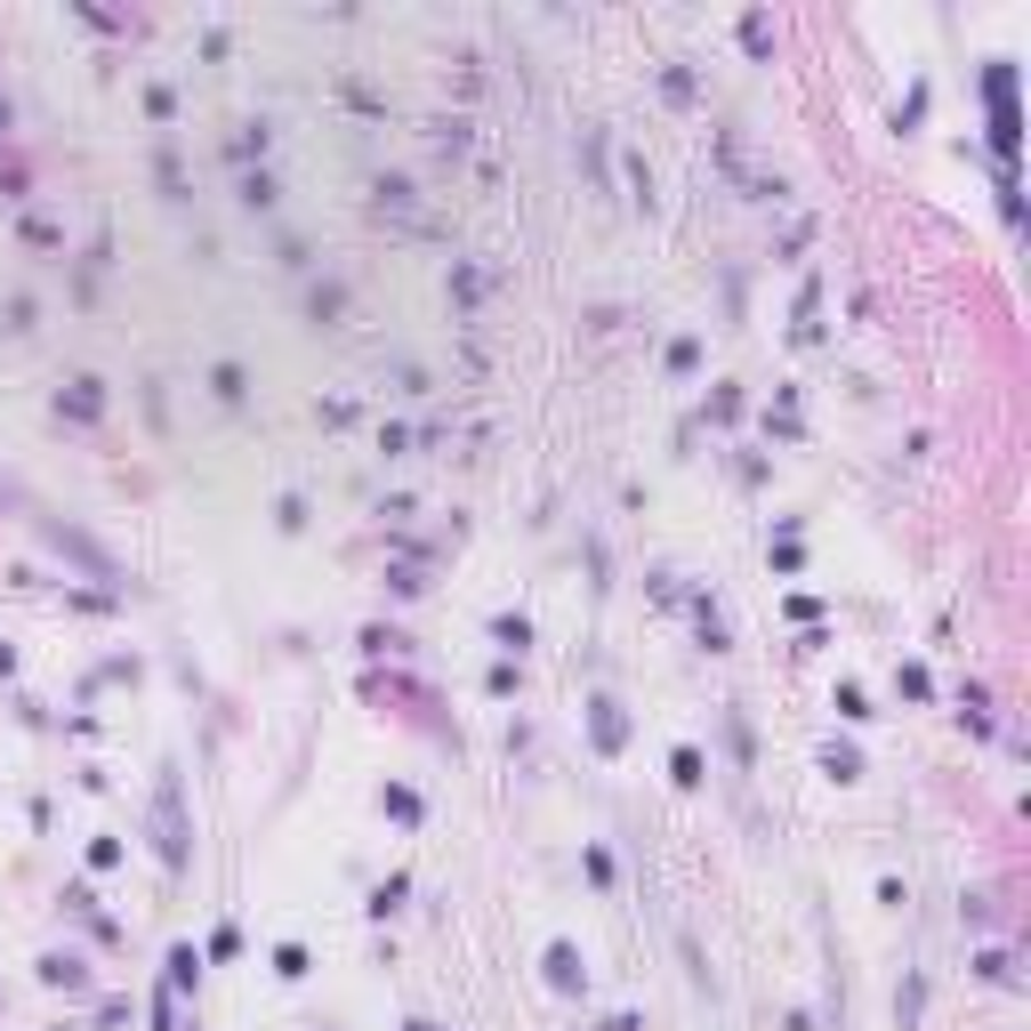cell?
Returning <instances> with one entry per match:
<instances>
[{"mask_svg": "<svg viewBox=\"0 0 1031 1031\" xmlns=\"http://www.w3.org/2000/svg\"><path fill=\"white\" fill-rule=\"evenodd\" d=\"M629 202H636V210H653V170L636 154H629Z\"/></svg>", "mask_w": 1031, "mask_h": 1031, "instance_id": "43", "label": "cell"}, {"mask_svg": "<svg viewBox=\"0 0 1031 1031\" xmlns=\"http://www.w3.org/2000/svg\"><path fill=\"white\" fill-rule=\"evenodd\" d=\"M830 709L847 717V726H871V717H878V709H871V693H862V686H838V693H830Z\"/></svg>", "mask_w": 1031, "mask_h": 1031, "instance_id": "31", "label": "cell"}, {"mask_svg": "<svg viewBox=\"0 0 1031 1031\" xmlns=\"http://www.w3.org/2000/svg\"><path fill=\"white\" fill-rule=\"evenodd\" d=\"M275 524L282 532H306V500H299V492H282V500H275Z\"/></svg>", "mask_w": 1031, "mask_h": 1031, "instance_id": "46", "label": "cell"}, {"mask_svg": "<svg viewBox=\"0 0 1031 1031\" xmlns=\"http://www.w3.org/2000/svg\"><path fill=\"white\" fill-rule=\"evenodd\" d=\"M774 572H806V548H798V532H781V541H774Z\"/></svg>", "mask_w": 1031, "mask_h": 1031, "instance_id": "42", "label": "cell"}, {"mask_svg": "<svg viewBox=\"0 0 1031 1031\" xmlns=\"http://www.w3.org/2000/svg\"><path fill=\"white\" fill-rule=\"evenodd\" d=\"M709 420H717V427H733V420H741V387H733V379H717V387H709Z\"/></svg>", "mask_w": 1031, "mask_h": 1031, "instance_id": "34", "label": "cell"}, {"mask_svg": "<svg viewBox=\"0 0 1031 1031\" xmlns=\"http://www.w3.org/2000/svg\"><path fill=\"white\" fill-rule=\"evenodd\" d=\"M492 645H500L508 662H524V645H532V621H524V612H492Z\"/></svg>", "mask_w": 1031, "mask_h": 1031, "instance_id": "17", "label": "cell"}, {"mask_svg": "<svg viewBox=\"0 0 1031 1031\" xmlns=\"http://www.w3.org/2000/svg\"><path fill=\"white\" fill-rule=\"evenodd\" d=\"M451 306H460V315L484 306V266L476 258H451Z\"/></svg>", "mask_w": 1031, "mask_h": 1031, "instance_id": "16", "label": "cell"}, {"mask_svg": "<svg viewBox=\"0 0 1031 1031\" xmlns=\"http://www.w3.org/2000/svg\"><path fill=\"white\" fill-rule=\"evenodd\" d=\"M89 871H121V838H89Z\"/></svg>", "mask_w": 1031, "mask_h": 1031, "instance_id": "48", "label": "cell"}, {"mask_svg": "<svg viewBox=\"0 0 1031 1031\" xmlns=\"http://www.w3.org/2000/svg\"><path fill=\"white\" fill-rule=\"evenodd\" d=\"M9 669H16V653H9V645H0V677H9Z\"/></svg>", "mask_w": 1031, "mask_h": 1031, "instance_id": "54", "label": "cell"}, {"mask_svg": "<svg viewBox=\"0 0 1031 1031\" xmlns=\"http://www.w3.org/2000/svg\"><path fill=\"white\" fill-rule=\"evenodd\" d=\"M662 97H669V106H693V97H701V81H693L686 57H669V65H662Z\"/></svg>", "mask_w": 1031, "mask_h": 1031, "instance_id": "25", "label": "cell"}, {"mask_svg": "<svg viewBox=\"0 0 1031 1031\" xmlns=\"http://www.w3.org/2000/svg\"><path fill=\"white\" fill-rule=\"evenodd\" d=\"M975 975L992 983V992H1016V951H1007V943H992V951H975Z\"/></svg>", "mask_w": 1031, "mask_h": 1031, "instance_id": "19", "label": "cell"}, {"mask_svg": "<svg viewBox=\"0 0 1031 1031\" xmlns=\"http://www.w3.org/2000/svg\"><path fill=\"white\" fill-rule=\"evenodd\" d=\"M581 161H589V178L605 185V130H589V137H581Z\"/></svg>", "mask_w": 1031, "mask_h": 1031, "instance_id": "47", "label": "cell"}, {"mask_svg": "<svg viewBox=\"0 0 1031 1031\" xmlns=\"http://www.w3.org/2000/svg\"><path fill=\"white\" fill-rule=\"evenodd\" d=\"M154 854H161L170 878H185V862H194V814H185L178 757H161V774H154Z\"/></svg>", "mask_w": 1031, "mask_h": 1031, "instance_id": "1", "label": "cell"}, {"mask_svg": "<svg viewBox=\"0 0 1031 1031\" xmlns=\"http://www.w3.org/2000/svg\"><path fill=\"white\" fill-rule=\"evenodd\" d=\"M541 983L556 999H589V959H581V943L572 935H556L548 951H541Z\"/></svg>", "mask_w": 1031, "mask_h": 1031, "instance_id": "3", "label": "cell"}, {"mask_svg": "<svg viewBox=\"0 0 1031 1031\" xmlns=\"http://www.w3.org/2000/svg\"><path fill=\"white\" fill-rule=\"evenodd\" d=\"M266 154H275V121H234L226 161H234V170H266Z\"/></svg>", "mask_w": 1031, "mask_h": 1031, "instance_id": "7", "label": "cell"}, {"mask_svg": "<svg viewBox=\"0 0 1031 1031\" xmlns=\"http://www.w3.org/2000/svg\"><path fill=\"white\" fill-rule=\"evenodd\" d=\"M403 1031H451V1023H436V1016H411Z\"/></svg>", "mask_w": 1031, "mask_h": 1031, "instance_id": "53", "label": "cell"}, {"mask_svg": "<svg viewBox=\"0 0 1031 1031\" xmlns=\"http://www.w3.org/2000/svg\"><path fill=\"white\" fill-rule=\"evenodd\" d=\"M895 693H902V701H935V677H926V662H902V669H895Z\"/></svg>", "mask_w": 1031, "mask_h": 1031, "instance_id": "33", "label": "cell"}, {"mask_svg": "<svg viewBox=\"0 0 1031 1031\" xmlns=\"http://www.w3.org/2000/svg\"><path fill=\"white\" fill-rule=\"evenodd\" d=\"M234 202H242V210H275V202H282V178H275V170H242V178H234Z\"/></svg>", "mask_w": 1031, "mask_h": 1031, "instance_id": "14", "label": "cell"}, {"mask_svg": "<svg viewBox=\"0 0 1031 1031\" xmlns=\"http://www.w3.org/2000/svg\"><path fill=\"white\" fill-rule=\"evenodd\" d=\"M919 1007H926V983L911 975V983H902V999H895V1016H902V1031H911V1023H919Z\"/></svg>", "mask_w": 1031, "mask_h": 1031, "instance_id": "44", "label": "cell"}, {"mask_svg": "<svg viewBox=\"0 0 1031 1031\" xmlns=\"http://www.w3.org/2000/svg\"><path fill=\"white\" fill-rule=\"evenodd\" d=\"M339 315H347V282H339V275L306 282V323H315V331H331Z\"/></svg>", "mask_w": 1031, "mask_h": 1031, "instance_id": "9", "label": "cell"}, {"mask_svg": "<svg viewBox=\"0 0 1031 1031\" xmlns=\"http://www.w3.org/2000/svg\"><path fill=\"white\" fill-rule=\"evenodd\" d=\"M146 113L154 121H178V89H170V81H154V89H146Z\"/></svg>", "mask_w": 1031, "mask_h": 1031, "instance_id": "45", "label": "cell"}, {"mask_svg": "<svg viewBox=\"0 0 1031 1031\" xmlns=\"http://www.w3.org/2000/svg\"><path fill=\"white\" fill-rule=\"evenodd\" d=\"M379 814L396 822V830H420V822H427V798L411 790V781H387V790H379Z\"/></svg>", "mask_w": 1031, "mask_h": 1031, "instance_id": "11", "label": "cell"}, {"mask_svg": "<svg viewBox=\"0 0 1031 1031\" xmlns=\"http://www.w3.org/2000/svg\"><path fill=\"white\" fill-rule=\"evenodd\" d=\"M57 1031H73V1023H57Z\"/></svg>", "mask_w": 1031, "mask_h": 1031, "instance_id": "55", "label": "cell"}, {"mask_svg": "<svg viewBox=\"0 0 1031 1031\" xmlns=\"http://www.w3.org/2000/svg\"><path fill=\"white\" fill-rule=\"evenodd\" d=\"M49 411H57V420H73V427H97V420H106V379H97V371H73V379L49 396Z\"/></svg>", "mask_w": 1031, "mask_h": 1031, "instance_id": "4", "label": "cell"}, {"mask_svg": "<svg viewBox=\"0 0 1031 1031\" xmlns=\"http://www.w3.org/2000/svg\"><path fill=\"white\" fill-rule=\"evenodd\" d=\"M210 396H218L226 411H242V403H251V371H242L234 355H218V363H210Z\"/></svg>", "mask_w": 1031, "mask_h": 1031, "instance_id": "12", "label": "cell"}, {"mask_svg": "<svg viewBox=\"0 0 1031 1031\" xmlns=\"http://www.w3.org/2000/svg\"><path fill=\"white\" fill-rule=\"evenodd\" d=\"M959 717H967L975 733H992V693H983V686H967V693H959Z\"/></svg>", "mask_w": 1031, "mask_h": 1031, "instance_id": "38", "label": "cell"}, {"mask_svg": "<svg viewBox=\"0 0 1031 1031\" xmlns=\"http://www.w3.org/2000/svg\"><path fill=\"white\" fill-rule=\"evenodd\" d=\"M33 532H40V541H49L57 556H73V565H81V572H89V581H121V565H113V556H106V548H97V541H89V532H73V524H65V516H49V508H33Z\"/></svg>", "mask_w": 1031, "mask_h": 1031, "instance_id": "2", "label": "cell"}, {"mask_svg": "<svg viewBox=\"0 0 1031 1031\" xmlns=\"http://www.w3.org/2000/svg\"><path fill=\"white\" fill-rule=\"evenodd\" d=\"M468 137H476L468 121H436V154H444V161H460V154H468Z\"/></svg>", "mask_w": 1031, "mask_h": 1031, "instance_id": "40", "label": "cell"}, {"mask_svg": "<svg viewBox=\"0 0 1031 1031\" xmlns=\"http://www.w3.org/2000/svg\"><path fill=\"white\" fill-rule=\"evenodd\" d=\"M275 258L291 266V275H306V266H315V258H306V242H299V234H282V242H275Z\"/></svg>", "mask_w": 1031, "mask_h": 1031, "instance_id": "49", "label": "cell"}, {"mask_svg": "<svg viewBox=\"0 0 1031 1031\" xmlns=\"http://www.w3.org/2000/svg\"><path fill=\"white\" fill-rule=\"evenodd\" d=\"M741 49H750V65H774V16L766 9H741Z\"/></svg>", "mask_w": 1031, "mask_h": 1031, "instance_id": "13", "label": "cell"}, {"mask_svg": "<svg viewBox=\"0 0 1031 1031\" xmlns=\"http://www.w3.org/2000/svg\"><path fill=\"white\" fill-rule=\"evenodd\" d=\"M669 781H677V790H701V781H709V757H701L693 741H677V750H669Z\"/></svg>", "mask_w": 1031, "mask_h": 1031, "instance_id": "18", "label": "cell"}, {"mask_svg": "<svg viewBox=\"0 0 1031 1031\" xmlns=\"http://www.w3.org/2000/svg\"><path fill=\"white\" fill-rule=\"evenodd\" d=\"M766 436H781V444H798V436H806V420H798V396H790V387H781V396H774V411H766Z\"/></svg>", "mask_w": 1031, "mask_h": 1031, "instance_id": "22", "label": "cell"}, {"mask_svg": "<svg viewBox=\"0 0 1031 1031\" xmlns=\"http://www.w3.org/2000/svg\"><path fill=\"white\" fill-rule=\"evenodd\" d=\"M403 895H411V878H403V871H387L379 886H371V902H363V911H371V919H396V911H403Z\"/></svg>", "mask_w": 1031, "mask_h": 1031, "instance_id": "21", "label": "cell"}, {"mask_svg": "<svg viewBox=\"0 0 1031 1031\" xmlns=\"http://www.w3.org/2000/svg\"><path fill=\"white\" fill-rule=\"evenodd\" d=\"M25 194H33L25 161H16V154H0V202H25Z\"/></svg>", "mask_w": 1031, "mask_h": 1031, "instance_id": "37", "label": "cell"}, {"mask_svg": "<svg viewBox=\"0 0 1031 1031\" xmlns=\"http://www.w3.org/2000/svg\"><path fill=\"white\" fill-rule=\"evenodd\" d=\"M33 975L49 983V992H89V959H81V951H49Z\"/></svg>", "mask_w": 1031, "mask_h": 1031, "instance_id": "10", "label": "cell"}, {"mask_svg": "<svg viewBox=\"0 0 1031 1031\" xmlns=\"http://www.w3.org/2000/svg\"><path fill=\"white\" fill-rule=\"evenodd\" d=\"M822 774L830 781H862V750L854 741H822Z\"/></svg>", "mask_w": 1031, "mask_h": 1031, "instance_id": "23", "label": "cell"}, {"mask_svg": "<svg viewBox=\"0 0 1031 1031\" xmlns=\"http://www.w3.org/2000/svg\"><path fill=\"white\" fill-rule=\"evenodd\" d=\"M363 653H371V662H403V653H411V636H403V629H379V621H371V629H363Z\"/></svg>", "mask_w": 1031, "mask_h": 1031, "instance_id": "28", "label": "cell"}, {"mask_svg": "<svg viewBox=\"0 0 1031 1031\" xmlns=\"http://www.w3.org/2000/svg\"><path fill=\"white\" fill-rule=\"evenodd\" d=\"M387 596H396V605L427 596V565H387Z\"/></svg>", "mask_w": 1031, "mask_h": 1031, "instance_id": "30", "label": "cell"}, {"mask_svg": "<svg viewBox=\"0 0 1031 1031\" xmlns=\"http://www.w3.org/2000/svg\"><path fill=\"white\" fill-rule=\"evenodd\" d=\"M516 686H524V662H492V669H484V693H492V701H508Z\"/></svg>", "mask_w": 1031, "mask_h": 1031, "instance_id": "36", "label": "cell"}, {"mask_svg": "<svg viewBox=\"0 0 1031 1031\" xmlns=\"http://www.w3.org/2000/svg\"><path fill=\"white\" fill-rule=\"evenodd\" d=\"M130 1023V999H97V1031H121Z\"/></svg>", "mask_w": 1031, "mask_h": 1031, "instance_id": "51", "label": "cell"}, {"mask_svg": "<svg viewBox=\"0 0 1031 1031\" xmlns=\"http://www.w3.org/2000/svg\"><path fill=\"white\" fill-rule=\"evenodd\" d=\"M589 750L596 757H621L629 750V709L612 693H589Z\"/></svg>", "mask_w": 1031, "mask_h": 1031, "instance_id": "5", "label": "cell"}, {"mask_svg": "<svg viewBox=\"0 0 1031 1031\" xmlns=\"http://www.w3.org/2000/svg\"><path fill=\"white\" fill-rule=\"evenodd\" d=\"M202 967H210V959H202L194 943H170V951H161V992H170V999H194V992H202Z\"/></svg>", "mask_w": 1031, "mask_h": 1031, "instance_id": "6", "label": "cell"}, {"mask_svg": "<svg viewBox=\"0 0 1031 1031\" xmlns=\"http://www.w3.org/2000/svg\"><path fill=\"white\" fill-rule=\"evenodd\" d=\"M154 185H161V202H194V185H185V161H178L170 146L154 154Z\"/></svg>", "mask_w": 1031, "mask_h": 1031, "instance_id": "20", "label": "cell"}, {"mask_svg": "<svg viewBox=\"0 0 1031 1031\" xmlns=\"http://www.w3.org/2000/svg\"><path fill=\"white\" fill-rule=\"evenodd\" d=\"M662 363H669V379H693V371H701V331H677Z\"/></svg>", "mask_w": 1031, "mask_h": 1031, "instance_id": "27", "label": "cell"}, {"mask_svg": "<svg viewBox=\"0 0 1031 1031\" xmlns=\"http://www.w3.org/2000/svg\"><path fill=\"white\" fill-rule=\"evenodd\" d=\"M275 975H282V983H306V975H315V959H306V943H275Z\"/></svg>", "mask_w": 1031, "mask_h": 1031, "instance_id": "32", "label": "cell"}, {"mask_svg": "<svg viewBox=\"0 0 1031 1031\" xmlns=\"http://www.w3.org/2000/svg\"><path fill=\"white\" fill-rule=\"evenodd\" d=\"M25 242H33V251H65V226H57V218H25Z\"/></svg>", "mask_w": 1031, "mask_h": 1031, "instance_id": "39", "label": "cell"}, {"mask_svg": "<svg viewBox=\"0 0 1031 1031\" xmlns=\"http://www.w3.org/2000/svg\"><path fill=\"white\" fill-rule=\"evenodd\" d=\"M726 741H733V757H741V766L757 757V741H750V717H741V709H726Z\"/></svg>", "mask_w": 1031, "mask_h": 1031, "instance_id": "41", "label": "cell"}, {"mask_svg": "<svg viewBox=\"0 0 1031 1031\" xmlns=\"http://www.w3.org/2000/svg\"><path fill=\"white\" fill-rule=\"evenodd\" d=\"M581 871H589L596 895H612V886H621V862H612V847H581Z\"/></svg>", "mask_w": 1031, "mask_h": 1031, "instance_id": "26", "label": "cell"}, {"mask_svg": "<svg viewBox=\"0 0 1031 1031\" xmlns=\"http://www.w3.org/2000/svg\"><path fill=\"white\" fill-rule=\"evenodd\" d=\"M33 323H40V299H33V291H16L9 306H0V331H9V339H25Z\"/></svg>", "mask_w": 1031, "mask_h": 1031, "instance_id": "29", "label": "cell"}, {"mask_svg": "<svg viewBox=\"0 0 1031 1031\" xmlns=\"http://www.w3.org/2000/svg\"><path fill=\"white\" fill-rule=\"evenodd\" d=\"M16 130V106H9V89H0V137H9Z\"/></svg>", "mask_w": 1031, "mask_h": 1031, "instance_id": "52", "label": "cell"}, {"mask_svg": "<svg viewBox=\"0 0 1031 1031\" xmlns=\"http://www.w3.org/2000/svg\"><path fill=\"white\" fill-rule=\"evenodd\" d=\"M371 202H379V210H411L420 194H411V178H403V170H379V178H371Z\"/></svg>", "mask_w": 1031, "mask_h": 1031, "instance_id": "24", "label": "cell"}, {"mask_svg": "<svg viewBox=\"0 0 1031 1031\" xmlns=\"http://www.w3.org/2000/svg\"><path fill=\"white\" fill-rule=\"evenodd\" d=\"M919 121H926V81H911V97H902V106H895V137H911Z\"/></svg>", "mask_w": 1031, "mask_h": 1031, "instance_id": "35", "label": "cell"}, {"mask_svg": "<svg viewBox=\"0 0 1031 1031\" xmlns=\"http://www.w3.org/2000/svg\"><path fill=\"white\" fill-rule=\"evenodd\" d=\"M677 605H686V612H693V636H701V645H709V653H733V629H726V612H717V605H709V589H693V596H677Z\"/></svg>", "mask_w": 1031, "mask_h": 1031, "instance_id": "8", "label": "cell"}, {"mask_svg": "<svg viewBox=\"0 0 1031 1031\" xmlns=\"http://www.w3.org/2000/svg\"><path fill=\"white\" fill-rule=\"evenodd\" d=\"M65 911H73L81 926H89V935H97V943H121V926H113L106 911H97V895H89V886H65Z\"/></svg>", "mask_w": 1031, "mask_h": 1031, "instance_id": "15", "label": "cell"}, {"mask_svg": "<svg viewBox=\"0 0 1031 1031\" xmlns=\"http://www.w3.org/2000/svg\"><path fill=\"white\" fill-rule=\"evenodd\" d=\"M242 951V926H218V935H210V951H202V959H234Z\"/></svg>", "mask_w": 1031, "mask_h": 1031, "instance_id": "50", "label": "cell"}]
</instances>
